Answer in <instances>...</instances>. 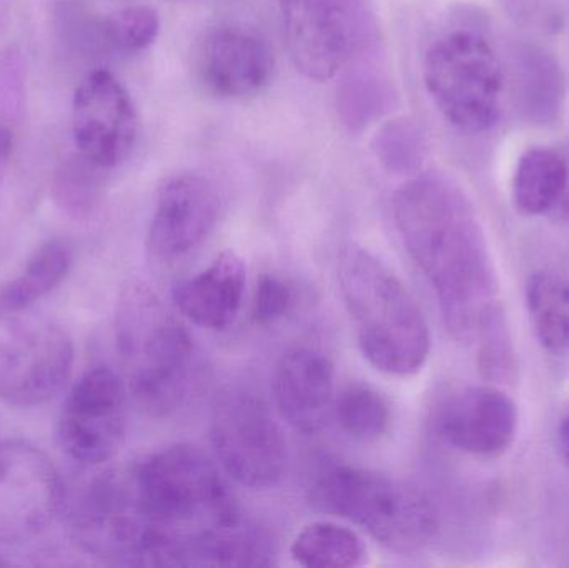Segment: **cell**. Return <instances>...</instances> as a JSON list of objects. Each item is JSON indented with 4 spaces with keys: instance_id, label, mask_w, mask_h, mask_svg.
<instances>
[{
    "instance_id": "cell-1",
    "label": "cell",
    "mask_w": 569,
    "mask_h": 568,
    "mask_svg": "<svg viewBox=\"0 0 569 568\" xmlns=\"http://www.w3.org/2000/svg\"><path fill=\"white\" fill-rule=\"evenodd\" d=\"M393 217L448 330L473 342L500 326L497 273L467 196L445 177H417L395 193Z\"/></svg>"
},
{
    "instance_id": "cell-2",
    "label": "cell",
    "mask_w": 569,
    "mask_h": 568,
    "mask_svg": "<svg viewBox=\"0 0 569 568\" xmlns=\"http://www.w3.org/2000/svg\"><path fill=\"white\" fill-rule=\"evenodd\" d=\"M130 474L146 524L139 566H192L200 537L239 516L212 460L189 444L150 454Z\"/></svg>"
},
{
    "instance_id": "cell-3",
    "label": "cell",
    "mask_w": 569,
    "mask_h": 568,
    "mask_svg": "<svg viewBox=\"0 0 569 568\" xmlns=\"http://www.w3.org/2000/svg\"><path fill=\"white\" fill-rule=\"evenodd\" d=\"M116 342L127 386L150 416H170L192 396L199 379L196 343L146 283H127L120 292Z\"/></svg>"
},
{
    "instance_id": "cell-4",
    "label": "cell",
    "mask_w": 569,
    "mask_h": 568,
    "mask_svg": "<svg viewBox=\"0 0 569 568\" xmlns=\"http://www.w3.org/2000/svg\"><path fill=\"white\" fill-rule=\"evenodd\" d=\"M338 283L365 359L387 376L410 377L430 357L427 319L400 279L363 247L338 260Z\"/></svg>"
},
{
    "instance_id": "cell-5",
    "label": "cell",
    "mask_w": 569,
    "mask_h": 568,
    "mask_svg": "<svg viewBox=\"0 0 569 568\" xmlns=\"http://www.w3.org/2000/svg\"><path fill=\"white\" fill-rule=\"evenodd\" d=\"M310 504L318 512L361 527L398 554L418 552L437 534V514L423 494L371 470H330L311 487Z\"/></svg>"
},
{
    "instance_id": "cell-6",
    "label": "cell",
    "mask_w": 569,
    "mask_h": 568,
    "mask_svg": "<svg viewBox=\"0 0 569 568\" xmlns=\"http://www.w3.org/2000/svg\"><path fill=\"white\" fill-rule=\"evenodd\" d=\"M423 80L445 120L465 133L490 130L500 119L503 69L487 39L455 30L425 53Z\"/></svg>"
},
{
    "instance_id": "cell-7",
    "label": "cell",
    "mask_w": 569,
    "mask_h": 568,
    "mask_svg": "<svg viewBox=\"0 0 569 568\" xmlns=\"http://www.w3.org/2000/svg\"><path fill=\"white\" fill-rule=\"evenodd\" d=\"M210 440L220 466L240 486L270 489L287 474V437L269 406L253 393L229 389L217 397Z\"/></svg>"
},
{
    "instance_id": "cell-8",
    "label": "cell",
    "mask_w": 569,
    "mask_h": 568,
    "mask_svg": "<svg viewBox=\"0 0 569 568\" xmlns=\"http://www.w3.org/2000/svg\"><path fill=\"white\" fill-rule=\"evenodd\" d=\"M76 360L72 337L47 319H0V399L10 406L49 402L69 380Z\"/></svg>"
},
{
    "instance_id": "cell-9",
    "label": "cell",
    "mask_w": 569,
    "mask_h": 568,
    "mask_svg": "<svg viewBox=\"0 0 569 568\" xmlns=\"http://www.w3.org/2000/svg\"><path fill=\"white\" fill-rule=\"evenodd\" d=\"M59 440L73 462L99 467L110 462L122 447L127 430V383L100 366L87 370L63 400Z\"/></svg>"
},
{
    "instance_id": "cell-10",
    "label": "cell",
    "mask_w": 569,
    "mask_h": 568,
    "mask_svg": "<svg viewBox=\"0 0 569 568\" xmlns=\"http://www.w3.org/2000/svg\"><path fill=\"white\" fill-rule=\"evenodd\" d=\"M66 487L52 460L30 444L0 442V542L23 544L49 529Z\"/></svg>"
},
{
    "instance_id": "cell-11",
    "label": "cell",
    "mask_w": 569,
    "mask_h": 568,
    "mask_svg": "<svg viewBox=\"0 0 569 568\" xmlns=\"http://www.w3.org/2000/svg\"><path fill=\"white\" fill-rule=\"evenodd\" d=\"M139 137L132 97L106 69L83 77L73 93L72 139L80 159L99 170L122 166Z\"/></svg>"
},
{
    "instance_id": "cell-12",
    "label": "cell",
    "mask_w": 569,
    "mask_h": 568,
    "mask_svg": "<svg viewBox=\"0 0 569 568\" xmlns=\"http://www.w3.org/2000/svg\"><path fill=\"white\" fill-rule=\"evenodd\" d=\"M220 197L212 180L179 173L160 187L147 232V252L159 263H172L199 249L216 229Z\"/></svg>"
},
{
    "instance_id": "cell-13",
    "label": "cell",
    "mask_w": 569,
    "mask_h": 568,
    "mask_svg": "<svg viewBox=\"0 0 569 568\" xmlns=\"http://www.w3.org/2000/svg\"><path fill=\"white\" fill-rule=\"evenodd\" d=\"M284 46L298 72L325 82L350 57L347 13L337 0H280Z\"/></svg>"
},
{
    "instance_id": "cell-14",
    "label": "cell",
    "mask_w": 569,
    "mask_h": 568,
    "mask_svg": "<svg viewBox=\"0 0 569 568\" xmlns=\"http://www.w3.org/2000/svg\"><path fill=\"white\" fill-rule=\"evenodd\" d=\"M202 86L220 99H247L262 92L273 73V53L262 37L236 26L203 36L197 49Z\"/></svg>"
},
{
    "instance_id": "cell-15",
    "label": "cell",
    "mask_w": 569,
    "mask_h": 568,
    "mask_svg": "<svg viewBox=\"0 0 569 568\" xmlns=\"http://www.w3.org/2000/svg\"><path fill=\"white\" fill-rule=\"evenodd\" d=\"M517 430V406L497 387L460 390L445 403L440 413L443 439L455 449L483 459L507 452Z\"/></svg>"
},
{
    "instance_id": "cell-16",
    "label": "cell",
    "mask_w": 569,
    "mask_h": 568,
    "mask_svg": "<svg viewBox=\"0 0 569 568\" xmlns=\"http://www.w3.org/2000/svg\"><path fill=\"white\" fill-rule=\"evenodd\" d=\"M273 399L288 426L301 434L318 432L333 416V363L310 347L288 350L273 373Z\"/></svg>"
},
{
    "instance_id": "cell-17",
    "label": "cell",
    "mask_w": 569,
    "mask_h": 568,
    "mask_svg": "<svg viewBox=\"0 0 569 568\" xmlns=\"http://www.w3.org/2000/svg\"><path fill=\"white\" fill-rule=\"evenodd\" d=\"M246 287V262L239 253L226 250L202 272L177 286L173 300L190 322L220 332L236 322Z\"/></svg>"
},
{
    "instance_id": "cell-18",
    "label": "cell",
    "mask_w": 569,
    "mask_h": 568,
    "mask_svg": "<svg viewBox=\"0 0 569 568\" xmlns=\"http://www.w3.org/2000/svg\"><path fill=\"white\" fill-rule=\"evenodd\" d=\"M73 250L66 240L42 243L19 276L0 286V319L27 313L69 276Z\"/></svg>"
},
{
    "instance_id": "cell-19",
    "label": "cell",
    "mask_w": 569,
    "mask_h": 568,
    "mask_svg": "<svg viewBox=\"0 0 569 568\" xmlns=\"http://www.w3.org/2000/svg\"><path fill=\"white\" fill-rule=\"evenodd\" d=\"M567 160L548 149L530 147L521 153L513 173V202L525 216H543L563 199L568 187Z\"/></svg>"
},
{
    "instance_id": "cell-20",
    "label": "cell",
    "mask_w": 569,
    "mask_h": 568,
    "mask_svg": "<svg viewBox=\"0 0 569 568\" xmlns=\"http://www.w3.org/2000/svg\"><path fill=\"white\" fill-rule=\"evenodd\" d=\"M273 554L269 536L236 516L200 537L192 566L267 567L272 566Z\"/></svg>"
},
{
    "instance_id": "cell-21",
    "label": "cell",
    "mask_w": 569,
    "mask_h": 568,
    "mask_svg": "<svg viewBox=\"0 0 569 568\" xmlns=\"http://www.w3.org/2000/svg\"><path fill=\"white\" fill-rule=\"evenodd\" d=\"M528 312L538 340L553 353L569 350V283L555 272L531 276L527 287Z\"/></svg>"
},
{
    "instance_id": "cell-22",
    "label": "cell",
    "mask_w": 569,
    "mask_h": 568,
    "mask_svg": "<svg viewBox=\"0 0 569 568\" xmlns=\"http://www.w3.org/2000/svg\"><path fill=\"white\" fill-rule=\"evenodd\" d=\"M295 562L308 568L357 567L367 547L355 530L335 522H313L300 530L291 544Z\"/></svg>"
},
{
    "instance_id": "cell-23",
    "label": "cell",
    "mask_w": 569,
    "mask_h": 568,
    "mask_svg": "<svg viewBox=\"0 0 569 568\" xmlns=\"http://www.w3.org/2000/svg\"><path fill=\"white\" fill-rule=\"evenodd\" d=\"M333 416L340 429L358 442H377L388 432L390 406L378 390L353 383L335 397Z\"/></svg>"
},
{
    "instance_id": "cell-24",
    "label": "cell",
    "mask_w": 569,
    "mask_h": 568,
    "mask_svg": "<svg viewBox=\"0 0 569 568\" xmlns=\"http://www.w3.org/2000/svg\"><path fill=\"white\" fill-rule=\"evenodd\" d=\"M159 32V13L147 6L123 7L102 22L103 40L120 53L142 52L156 42Z\"/></svg>"
},
{
    "instance_id": "cell-25",
    "label": "cell",
    "mask_w": 569,
    "mask_h": 568,
    "mask_svg": "<svg viewBox=\"0 0 569 568\" xmlns=\"http://www.w3.org/2000/svg\"><path fill=\"white\" fill-rule=\"evenodd\" d=\"M79 163H69L56 180L57 203L70 216H87L99 200V180L96 172L99 169L80 159Z\"/></svg>"
},
{
    "instance_id": "cell-26",
    "label": "cell",
    "mask_w": 569,
    "mask_h": 568,
    "mask_svg": "<svg viewBox=\"0 0 569 568\" xmlns=\"http://www.w3.org/2000/svg\"><path fill=\"white\" fill-rule=\"evenodd\" d=\"M295 292L283 279L262 276L253 293L252 319L257 326H273L291 312Z\"/></svg>"
},
{
    "instance_id": "cell-27",
    "label": "cell",
    "mask_w": 569,
    "mask_h": 568,
    "mask_svg": "<svg viewBox=\"0 0 569 568\" xmlns=\"http://www.w3.org/2000/svg\"><path fill=\"white\" fill-rule=\"evenodd\" d=\"M560 446L561 452H563L565 460L569 466V413L565 417L563 422L560 427Z\"/></svg>"
},
{
    "instance_id": "cell-28",
    "label": "cell",
    "mask_w": 569,
    "mask_h": 568,
    "mask_svg": "<svg viewBox=\"0 0 569 568\" xmlns=\"http://www.w3.org/2000/svg\"><path fill=\"white\" fill-rule=\"evenodd\" d=\"M7 566V562H3L2 559H0V567Z\"/></svg>"
}]
</instances>
